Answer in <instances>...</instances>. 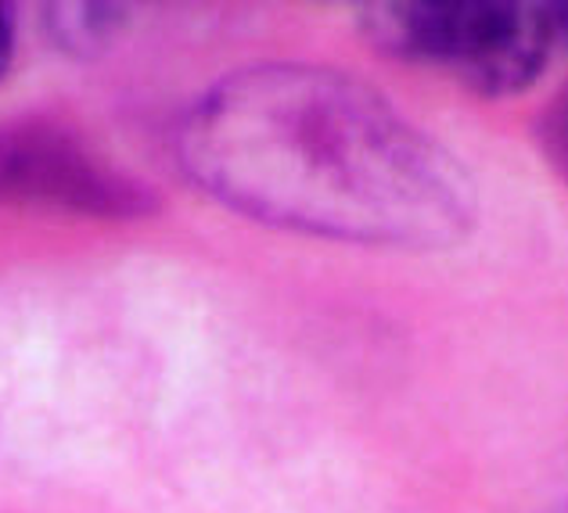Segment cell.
Listing matches in <instances>:
<instances>
[{
  "label": "cell",
  "instance_id": "obj_1",
  "mask_svg": "<svg viewBox=\"0 0 568 513\" xmlns=\"http://www.w3.org/2000/svg\"><path fill=\"white\" fill-rule=\"evenodd\" d=\"M176 158L231 213L342 245L443 252L478 219L465 165L375 86L324 65L223 75L181 119Z\"/></svg>",
  "mask_w": 568,
  "mask_h": 513
},
{
  "label": "cell",
  "instance_id": "obj_2",
  "mask_svg": "<svg viewBox=\"0 0 568 513\" xmlns=\"http://www.w3.org/2000/svg\"><path fill=\"white\" fill-rule=\"evenodd\" d=\"M356 19L382 54L450 69L468 90L497 101L536 86L555 51L547 8L521 0H378Z\"/></svg>",
  "mask_w": 568,
  "mask_h": 513
},
{
  "label": "cell",
  "instance_id": "obj_3",
  "mask_svg": "<svg viewBox=\"0 0 568 513\" xmlns=\"http://www.w3.org/2000/svg\"><path fill=\"white\" fill-rule=\"evenodd\" d=\"M0 202L65 208L98 219H138L159 194L58 123L26 119L0 126Z\"/></svg>",
  "mask_w": 568,
  "mask_h": 513
},
{
  "label": "cell",
  "instance_id": "obj_4",
  "mask_svg": "<svg viewBox=\"0 0 568 513\" xmlns=\"http://www.w3.org/2000/svg\"><path fill=\"white\" fill-rule=\"evenodd\" d=\"M123 14L126 8H112V4H58L51 8V33L54 40L69 51H101L119 29H123Z\"/></svg>",
  "mask_w": 568,
  "mask_h": 513
},
{
  "label": "cell",
  "instance_id": "obj_5",
  "mask_svg": "<svg viewBox=\"0 0 568 513\" xmlns=\"http://www.w3.org/2000/svg\"><path fill=\"white\" fill-rule=\"evenodd\" d=\"M11 58H14V14L8 4H0V83L11 69Z\"/></svg>",
  "mask_w": 568,
  "mask_h": 513
},
{
  "label": "cell",
  "instance_id": "obj_6",
  "mask_svg": "<svg viewBox=\"0 0 568 513\" xmlns=\"http://www.w3.org/2000/svg\"><path fill=\"white\" fill-rule=\"evenodd\" d=\"M547 8V22H550V37L555 43L568 48V4H544Z\"/></svg>",
  "mask_w": 568,
  "mask_h": 513
},
{
  "label": "cell",
  "instance_id": "obj_7",
  "mask_svg": "<svg viewBox=\"0 0 568 513\" xmlns=\"http://www.w3.org/2000/svg\"><path fill=\"white\" fill-rule=\"evenodd\" d=\"M565 144H568V123H565Z\"/></svg>",
  "mask_w": 568,
  "mask_h": 513
},
{
  "label": "cell",
  "instance_id": "obj_8",
  "mask_svg": "<svg viewBox=\"0 0 568 513\" xmlns=\"http://www.w3.org/2000/svg\"><path fill=\"white\" fill-rule=\"evenodd\" d=\"M561 513H568V506H565V510H561Z\"/></svg>",
  "mask_w": 568,
  "mask_h": 513
}]
</instances>
